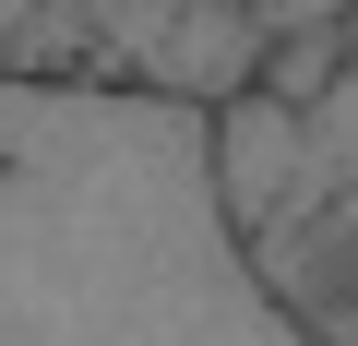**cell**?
Listing matches in <instances>:
<instances>
[{"instance_id":"1","label":"cell","mask_w":358,"mask_h":346,"mask_svg":"<svg viewBox=\"0 0 358 346\" xmlns=\"http://www.w3.org/2000/svg\"><path fill=\"white\" fill-rule=\"evenodd\" d=\"M0 346H322L215 192V108L0 72Z\"/></svg>"},{"instance_id":"2","label":"cell","mask_w":358,"mask_h":346,"mask_svg":"<svg viewBox=\"0 0 358 346\" xmlns=\"http://www.w3.org/2000/svg\"><path fill=\"white\" fill-rule=\"evenodd\" d=\"M263 287L322 334V346H358V24H346V72L322 108H299V180L263 227H239Z\"/></svg>"},{"instance_id":"3","label":"cell","mask_w":358,"mask_h":346,"mask_svg":"<svg viewBox=\"0 0 358 346\" xmlns=\"http://www.w3.org/2000/svg\"><path fill=\"white\" fill-rule=\"evenodd\" d=\"M263 36H322V24H358V0H251Z\"/></svg>"}]
</instances>
